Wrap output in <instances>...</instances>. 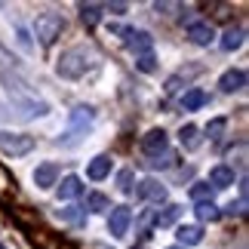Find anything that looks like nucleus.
I'll return each mask as SVG.
<instances>
[{"label":"nucleus","instance_id":"nucleus-15","mask_svg":"<svg viewBox=\"0 0 249 249\" xmlns=\"http://www.w3.org/2000/svg\"><path fill=\"white\" fill-rule=\"evenodd\" d=\"M80 194H83V185H80L77 176L62 178V185H59V200H74V197H80Z\"/></svg>","mask_w":249,"mask_h":249},{"label":"nucleus","instance_id":"nucleus-17","mask_svg":"<svg viewBox=\"0 0 249 249\" xmlns=\"http://www.w3.org/2000/svg\"><path fill=\"white\" fill-rule=\"evenodd\" d=\"M243 46V28H228L225 37H222V50L225 53H234Z\"/></svg>","mask_w":249,"mask_h":249},{"label":"nucleus","instance_id":"nucleus-11","mask_svg":"<svg viewBox=\"0 0 249 249\" xmlns=\"http://www.w3.org/2000/svg\"><path fill=\"white\" fill-rule=\"evenodd\" d=\"M218 86H222V92H240L246 86V71L243 68H231L222 74V80H218Z\"/></svg>","mask_w":249,"mask_h":249},{"label":"nucleus","instance_id":"nucleus-28","mask_svg":"<svg viewBox=\"0 0 249 249\" xmlns=\"http://www.w3.org/2000/svg\"><path fill=\"white\" fill-rule=\"evenodd\" d=\"M117 188L123 191V194H129V191H132V169H123L120 176H117Z\"/></svg>","mask_w":249,"mask_h":249},{"label":"nucleus","instance_id":"nucleus-31","mask_svg":"<svg viewBox=\"0 0 249 249\" xmlns=\"http://www.w3.org/2000/svg\"><path fill=\"white\" fill-rule=\"evenodd\" d=\"M102 9H108V13H126V3H108V6H102Z\"/></svg>","mask_w":249,"mask_h":249},{"label":"nucleus","instance_id":"nucleus-22","mask_svg":"<svg viewBox=\"0 0 249 249\" xmlns=\"http://www.w3.org/2000/svg\"><path fill=\"white\" fill-rule=\"evenodd\" d=\"M86 209H89V213H105V209H111V200L105 194H99V191H92V194L86 197Z\"/></svg>","mask_w":249,"mask_h":249},{"label":"nucleus","instance_id":"nucleus-33","mask_svg":"<svg viewBox=\"0 0 249 249\" xmlns=\"http://www.w3.org/2000/svg\"><path fill=\"white\" fill-rule=\"evenodd\" d=\"M181 249H185V246H181Z\"/></svg>","mask_w":249,"mask_h":249},{"label":"nucleus","instance_id":"nucleus-16","mask_svg":"<svg viewBox=\"0 0 249 249\" xmlns=\"http://www.w3.org/2000/svg\"><path fill=\"white\" fill-rule=\"evenodd\" d=\"M206 102H209V95L203 89H188L185 95H181V108L185 111H197V108H203Z\"/></svg>","mask_w":249,"mask_h":249},{"label":"nucleus","instance_id":"nucleus-6","mask_svg":"<svg viewBox=\"0 0 249 249\" xmlns=\"http://www.w3.org/2000/svg\"><path fill=\"white\" fill-rule=\"evenodd\" d=\"M129 225H132V213L126 206H111V215H108V231H111V237H126V231H129Z\"/></svg>","mask_w":249,"mask_h":249},{"label":"nucleus","instance_id":"nucleus-32","mask_svg":"<svg viewBox=\"0 0 249 249\" xmlns=\"http://www.w3.org/2000/svg\"><path fill=\"white\" fill-rule=\"evenodd\" d=\"M0 249H3V243H0Z\"/></svg>","mask_w":249,"mask_h":249},{"label":"nucleus","instance_id":"nucleus-20","mask_svg":"<svg viewBox=\"0 0 249 249\" xmlns=\"http://www.w3.org/2000/svg\"><path fill=\"white\" fill-rule=\"evenodd\" d=\"M197 218L200 222H218V218H222V209H218L215 203H197Z\"/></svg>","mask_w":249,"mask_h":249},{"label":"nucleus","instance_id":"nucleus-25","mask_svg":"<svg viewBox=\"0 0 249 249\" xmlns=\"http://www.w3.org/2000/svg\"><path fill=\"white\" fill-rule=\"evenodd\" d=\"M172 163H176V154H172L169 148L163 151V154H157V157L148 160V166H154V169H166V166H172Z\"/></svg>","mask_w":249,"mask_h":249},{"label":"nucleus","instance_id":"nucleus-29","mask_svg":"<svg viewBox=\"0 0 249 249\" xmlns=\"http://www.w3.org/2000/svg\"><path fill=\"white\" fill-rule=\"evenodd\" d=\"M0 65H13V68H16V59H13V53H9V50H3V46H0Z\"/></svg>","mask_w":249,"mask_h":249},{"label":"nucleus","instance_id":"nucleus-21","mask_svg":"<svg viewBox=\"0 0 249 249\" xmlns=\"http://www.w3.org/2000/svg\"><path fill=\"white\" fill-rule=\"evenodd\" d=\"M80 18L86 25H99V18H102V6L99 3H80Z\"/></svg>","mask_w":249,"mask_h":249},{"label":"nucleus","instance_id":"nucleus-23","mask_svg":"<svg viewBox=\"0 0 249 249\" xmlns=\"http://www.w3.org/2000/svg\"><path fill=\"white\" fill-rule=\"evenodd\" d=\"M178 215H181V206H166L163 213H157V215H154V225H157V228H166V225L176 222Z\"/></svg>","mask_w":249,"mask_h":249},{"label":"nucleus","instance_id":"nucleus-18","mask_svg":"<svg viewBox=\"0 0 249 249\" xmlns=\"http://www.w3.org/2000/svg\"><path fill=\"white\" fill-rule=\"evenodd\" d=\"M178 139H181V148H188V151H194V148H200V129L197 126H181V132H178Z\"/></svg>","mask_w":249,"mask_h":249},{"label":"nucleus","instance_id":"nucleus-27","mask_svg":"<svg viewBox=\"0 0 249 249\" xmlns=\"http://www.w3.org/2000/svg\"><path fill=\"white\" fill-rule=\"evenodd\" d=\"M136 68L148 74V71H154V68H157V59H154L151 53H148V55H136Z\"/></svg>","mask_w":249,"mask_h":249},{"label":"nucleus","instance_id":"nucleus-10","mask_svg":"<svg viewBox=\"0 0 249 249\" xmlns=\"http://www.w3.org/2000/svg\"><path fill=\"white\" fill-rule=\"evenodd\" d=\"M188 37H191V43H197V46H209L213 37H215V28L209 22H191L188 25Z\"/></svg>","mask_w":249,"mask_h":249},{"label":"nucleus","instance_id":"nucleus-5","mask_svg":"<svg viewBox=\"0 0 249 249\" xmlns=\"http://www.w3.org/2000/svg\"><path fill=\"white\" fill-rule=\"evenodd\" d=\"M117 34H123V43H126V50L129 53H136V55H148L151 53V46H154V37H151L148 31H136V28H117Z\"/></svg>","mask_w":249,"mask_h":249},{"label":"nucleus","instance_id":"nucleus-26","mask_svg":"<svg viewBox=\"0 0 249 249\" xmlns=\"http://www.w3.org/2000/svg\"><path fill=\"white\" fill-rule=\"evenodd\" d=\"M225 126H228V120L225 117H215V120H209V126H206V136L209 139H222V132H225Z\"/></svg>","mask_w":249,"mask_h":249},{"label":"nucleus","instance_id":"nucleus-2","mask_svg":"<svg viewBox=\"0 0 249 249\" xmlns=\"http://www.w3.org/2000/svg\"><path fill=\"white\" fill-rule=\"evenodd\" d=\"M62 31H65V18H62L59 13H43V16H37L34 34H37V40H40L43 46L55 43V37H62Z\"/></svg>","mask_w":249,"mask_h":249},{"label":"nucleus","instance_id":"nucleus-13","mask_svg":"<svg viewBox=\"0 0 249 249\" xmlns=\"http://www.w3.org/2000/svg\"><path fill=\"white\" fill-rule=\"evenodd\" d=\"M176 237H178L181 246H197L200 240H203V228H200V225H178Z\"/></svg>","mask_w":249,"mask_h":249},{"label":"nucleus","instance_id":"nucleus-1","mask_svg":"<svg viewBox=\"0 0 249 249\" xmlns=\"http://www.w3.org/2000/svg\"><path fill=\"white\" fill-rule=\"evenodd\" d=\"M95 62H99V55H95L92 46H71V50L62 53L59 65H55V74L65 80H77L89 68H95Z\"/></svg>","mask_w":249,"mask_h":249},{"label":"nucleus","instance_id":"nucleus-9","mask_svg":"<svg viewBox=\"0 0 249 249\" xmlns=\"http://www.w3.org/2000/svg\"><path fill=\"white\" fill-rule=\"evenodd\" d=\"M206 185L209 188H218V191H222V188H228V185H234V166H228V163H218V166H213V169H209V181H206Z\"/></svg>","mask_w":249,"mask_h":249},{"label":"nucleus","instance_id":"nucleus-8","mask_svg":"<svg viewBox=\"0 0 249 249\" xmlns=\"http://www.w3.org/2000/svg\"><path fill=\"white\" fill-rule=\"evenodd\" d=\"M169 148V139H166V132L163 129H151L145 139H142V151H145L148 157H157V154H163V151Z\"/></svg>","mask_w":249,"mask_h":249},{"label":"nucleus","instance_id":"nucleus-12","mask_svg":"<svg viewBox=\"0 0 249 249\" xmlns=\"http://www.w3.org/2000/svg\"><path fill=\"white\" fill-rule=\"evenodd\" d=\"M55 178H59V166L55 163H40L34 169V185L37 188H53Z\"/></svg>","mask_w":249,"mask_h":249},{"label":"nucleus","instance_id":"nucleus-14","mask_svg":"<svg viewBox=\"0 0 249 249\" xmlns=\"http://www.w3.org/2000/svg\"><path fill=\"white\" fill-rule=\"evenodd\" d=\"M108 172H111V157H105V154H99L95 160H89V166H86V176H89L92 181H102Z\"/></svg>","mask_w":249,"mask_h":249},{"label":"nucleus","instance_id":"nucleus-30","mask_svg":"<svg viewBox=\"0 0 249 249\" xmlns=\"http://www.w3.org/2000/svg\"><path fill=\"white\" fill-rule=\"evenodd\" d=\"M228 209H231V213H237V215H246V200L240 197V200H237V203H231Z\"/></svg>","mask_w":249,"mask_h":249},{"label":"nucleus","instance_id":"nucleus-3","mask_svg":"<svg viewBox=\"0 0 249 249\" xmlns=\"http://www.w3.org/2000/svg\"><path fill=\"white\" fill-rule=\"evenodd\" d=\"M92 120H95V114H92V108H74L71 111V126H68V132L59 139L62 145H74V142H80L83 136H86V129L92 126Z\"/></svg>","mask_w":249,"mask_h":249},{"label":"nucleus","instance_id":"nucleus-24","mask_svg":"<svg viewBox=\"0 0 249 249\" xmlns=\"http://www.w3.org/2000/svg\"><path fill=\"white\" fill-rule=\"evenodd\" d=\"M191 200H197V203H213V188L200 181V185L191 188Z\"/></svg>","mask_w":249,"mask_h":249},{"label":"nucleus","instance_id":"nucleus-4","mask_svg":"<svg viewBox=\"0 0 249 249\" xmlns=\"http://www.w3.org/2000/svg\"><path fill=\"white\" fill-rule=\"evenodd\" d=\"M34 136H22V132H3L0 129V151L3 154H13V157H25L34 151Z\"/></svg>","mask_w":249,"mask_h":249},{"label":"nucleus","instance_id":"nucleus-19","mask_svg":"<svg viewBox=\"0 0 249 249\" xmlns=\"http://www.w3.org/2000/svg\"><path fill=\"white\" fill-rule=\"evenodd\" d=\"M59 222H68V225H83V218H86V209L80 206H68V209H59Z\"/></svg>","mask_w":249,"mask_h":249},{"label":"nucleus","instance_id":"nucleus-7","mask_svg":"<svg viewBox=\"0 0 249 249\" xmlns=\"http://www.w3.org/2000/svg\"><path fill=\"white\" fill-rule=\"evenodd\" d=\"M136 197L148 200V203H163V200H166V188L160 185L157 178H145V181L136 185Z\"/></svg>","mask_w":249,"mask_h":249}]
</instances>
